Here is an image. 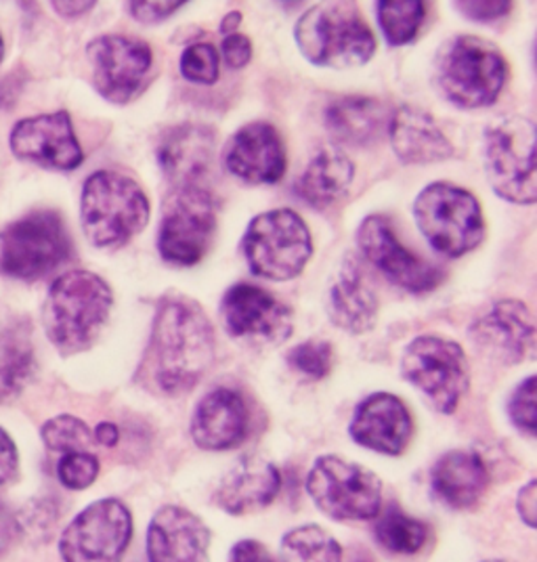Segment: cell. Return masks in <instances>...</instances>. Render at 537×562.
I'll list each match as a JSON object with an SVG mask.
<instances>
[{
    "label": "cell",
    "instance_id": "6da1fadb",
    "mask_svg": "<svg viewBox=\"0 0 537 562\" xmlns=\"http://www.w3.org/2000/svg\"><path fill=\"white\" fill-rule=\"evenodd\" d=\"M216 357L214 329L204 311L183 296L164 299L141 372L164 395L191 391Z\"/></svg>",
    "mask_w": 537,
    "mask_h": 562
},
{
    "label": "cell",
    "instance_id": "7a4b0ae2",
    "mask_svg": "<svg viewBox=\"0 0 537 562\" xmlns=\"http://www.w3.org/2000/svg\"><path fill=\"white\" fill-rule=\"evenodd\" d=\"M114 305L112 290L91 271H70L53 281L43 324L53 347L64 355L87 351Z\"/></svg>",
    "mask_w": 537,
    "mask_h": 562
},
{
    "label": "cell",
    "instance_id": "3957f363",
    "mask_svg": "<svg viewBox=\"0 0 537 562\" xmlns=\"http://www.w3.org/2000/svg\"><path fill=\"white\" fill-rule=\"evenodd\" d=\"M80 214L82 229L93 246L120 248L147 225L149 202L133 179L101 170L85 183Z\"/></svg>",
    "mask_w": 537,
    "mask_h": 562
},
{
    "label": "cell",
    "instance_id": "277c9868",
    "mask_svg": "<svg viewBox=\"0 0 537 562\" xmlns=\"http://www.w3.org/2000/svg\"><path fill=\"white\" fill-rule=\"evenodd\" d=\"M297 41L309 61L327 68L361 66L376 50L372 30L353 7L336 0L304 13L297 25Z\"/></svg>",
    "mask_w": 537,
    "mask_h": 562
},
{
    "label": "cell",
    "instance_id": "5b68a950",
    "mask_svg": "<svg viewBox=\"0 0 537 562\" xmlns=\"http://www.w3.org/2000/svg\"><path fill=\"white\" fill-rule=\"evenodd\" d=\"M70 257V234L57 212L25 214L0 232V273L7 278L43 280Z\"/></svg>",
    "mask_w": 537,
    "mask_h": 562
},
{
    "label": "cell",
    "instance_id": "8992f818",
    "mask_svg": "<svg viewBox=\"0 0 537 562\" xmlns=\"http://www.w3.org/2000/svg\"><path fill=\"white\" fill-rule=\"evenodd\" d=\"M416 223L428 244L445 257H465L483 235V212L472 193L447 183H435L416 200Z\"/></svg>",
    "mask_w": 537,
    "mask_h": 562
},
{
    "label": "cell",
    "instance_id": "52a82bcc",
    "mask_svg": "<svg viewBox=\"0 0 537 562\" xmlns=\"http://www.w3.org/2000/svg\"><path fill=\"white\" fill-rule=\"evenodd\" d=\"M536 126L521 116L497 120L485 135V172L497 195L514 204H534Z\"/></svg>",
    "mask_w": 537,
    "mask_h": 562
},
{
    "label": "cell",
    "instance_id": "ba28073f",
    "mask_svg": "<svg viewBox=\"0 0 537 562\" xmlns=\"http://www.w3.org/2000/svg\"><path fill=\"white\" fill-rule=\"evenodd\" d=\"M250 271L271 281L297 278L311 257V235L297 212L258 214L242 241Z\"/></svg>",
    "mask_w": 537,
    "mask_h": 562
},
{
    "label": "cell",
    "instance_id": "9c48e42d",
    "mask_svg": "<svg viewBox=\"0 0 537 562\" xmlns=\"http://www.w3.org/2000/svg\"><path fill=\"white\" fill-rule=\"evenodd\" d=\"M504 55L477 36L456 38L441 57L439 85L445 97L460 108H485L502 93L506 82Z\"/></svg>",
    "mask_w": 537,
    "mask_h": 562
},
{
    "label": "cell",
    "instance_id": "30bf717a",
    "mask_svg": "<svg viewBox=\"0 0 537 562\" xmlns=\"http://www.w3.org/2000/svg\"><path fill=\"white\" fill-rule=\"evenodd\" d=\"M315 506L334 520H370L382 508V483L374 472L324 456L306 476Z\"/></svg>",
    "mask_w": 537,
    "mask_h": 562
},
{
    "label": "cell",
    "instance_id": "8fae6325",
    "mask_svg": "<svg viewBox=\"0 0 537 562\" xmlns=\"http://www.w3.org/2000/svg\"><path fill=\"white\" fill-rule=\"evenodd\" d=\"M401 372L444 414H454L458 409L470 384L462 347L437 336L416 338L403 355Z\"/></svg>",
    "mask_w": 537,
    "mask_h": 562
},
{
    "label": "cell",
    "instance_id": "7c38bea8",
    "mask_svg": "<svg viewBox=\"0 0 537 562\" xmlns=\"http://www.w3.org/2000/svg\"><path fill=\"white\" fill-rule=\"evenodd\" d=\"M216 229L214 202L206 188H175L164 204L158 248L166 262L193 267L206 257Z\"/></svg>",
    "mask_w": 537,
    "mask_h": 562
},
{
    "label": "cell",
    "instance_id": "4fadbf2b",
    "mask_svg": "<svg viewBox=\"0 0 537 562\" xmlns=\"http://www.w3.org/2000/svg\"><path fill=\"white\" fill-rule=\"evenodd\" d=\"M133 538V516L114 497L99 499L76 516L59 539L66 562H120Z\"/></svg>",
    "mask_w": 537,
    "mask_h": 562
},
{
    "label": "cell",
    "instance_id": "5bb4252c",
    "mask_svg": "<svg viewBox=\"0 0 537 562\" xmlns=\"http://www.w3.org/2000/svg\"><path fill=\"white\" fill-rule=\"evenodd\" d=\"M357 239L363 257L389 280L410 292H428L444 280V273L437 267L416 257L399 241L391 221L384 216L366 218Z\"/></svg>",
    "mask_w": 537,
    "mask_h": 562
},
{
    "label": "cell",
    "instance_id": "9a60e30c",
    "mask_svg": "<svg viewBox=\"0 0 537 562\" xmlns=\"http://www.w3.org/2000/svg\"><path fill=\"white\" fill-rule=\"evenodd\" d=\"M87 55L97 91L114 103H126L139 93L152 70L149 47L128 36H101L89 45Z\"/></svg>",
    "mask_w": 537,
    "mask_h": 562
},
{
    "label": "cell",
    "instance_id": "2e32d148",
    "mask_svg": "<svg viewBox=\"0 0 537 562\" xmlns=\"http://www.w3.org/2000/svg\"><path fill=\"white\" fill-rule=\"evenodd\" d=\"M221 313L227 331L239 340L278 345L292 334V311L258 285L237 283L227 290Z\"/></svg>",
    "mask_w": 537,
    "mask_h": 562
},
{
    "label": "cell",
    "instance_id": "e0dca14e",
    "mask_svg": "<svg viewBox=\"0 0 537 562\" xmlns=\"http://www.w3.org/2000/svg\"><path fill=\"white\" fill-rule=\"evenodd\" d=\"M9 145L18 160L48 170H74L85 160L68 112L25 117L13 126Z\"/></svg>",
    "mask_w": 537,
    "mask_h": 562
},
{
    "label": "cell",
    "instance_id": "ac0fdd59",
    "mask_svg": "<svg viewBox=\"0 0 537 562\" xmlns=\"http://www.w3.org/2000/svg\"><path fill=\"white\" fill-rule=\"evenodd\" d=\"M225 166L244 183H278L286 172L280 133L265 122L244 126L225 149Z\"/></svg>",
    "mask_w": 537,
    "mask_h": 562
},
{
    "label": "cell",
    "instance_id": "d6986e66",
    "mask_svg": "<svg viewBox=\"0 0 537 562\" xmlns=\"http://www.w3.org/2000/svg\"><path fill=\"white\" fill-rule=\"evenodd\" d=\"M414 422L395 395L376 393L363 398L350 422V437L359 446L384 456H399L412 439Z\"/></svg>",
    "mask_w": 537,
    "mask_h": 562
},
{
    "label": "cell",
    "instance_id": "ffe728a7",
    "mask_svg": "<svg viewBox=\"0 0 537 562\" xmlns=\"http://www.w3.org/2000/svg\"><path fill=\"white\" fill-rule=\"evenodd\" d=\"M209 527L179 506L160 508L147 531L149 562H209Z\"/></svg>",
    "mask_w": 537,
    "mask_h": 562
},
{
    "label": "cell",
    "instance_id": "44dd1931",
    "mask_svg": "<svg viewBox=\"0 0 537 562\" xmlns=\"http://www.w3.org/2000/svg\"><path fill=\"white\" fill-rule=\"evenodd\" d=\"M472 338L497 361L518 363L536 347L534 315L518 301H502L472 326Z\"/></svg>",
    "mask_w": 537,
    "mask_h": 562
},
{
    "label": "cell",
    "instance_id": "7402d4cb",
    "mask_svg": "<svg viewBox=\"0 0 537 562\" xmlns=\"http://www.w3.org/2000/svg\"><path fill=\"white\" fill-rule=\"evenodd\" d=\"M248 426L250 416L244 397L232 389H216L198 403L191 437L206 451H227L246 439Z\"/></svg>",
    "mask_w": 537,
    "mask_h": 562
},
{
    "label": "cell",
    "instance_id": "603a6c76",
    "mask_svg": "<svg viewBox=\"0 0 537 562\" xmlns=\"http://www.w3.org/2000/svg\"><path fill=\"white\" fill-rule=\"evenodd\" d=\"M214 133L200 124L172 128L160 145V165L175 188H204L214 162Z\"/></svg>",
    "mask_w": 537,
    "mask_h": 562
},
{
    "label": "cell",
    "instance_id": "cb8c5ba5",
    "mask_svg": "<svg viewBox=\"0 0 537 562\" xmlns=\"http://www.w3.org/2000/svg\"><path fill=\"white\" fill-rule=\"evenodd\" d=\"M280 470L260 458H242L225 474L214 502L230 515H248L269 506L280 493Z\"/></svg>",
    "mask_w": 537,
    "mask_h": 562
},
{
    "label": "cell",
    "instance_id": "d4e9b609",
    "mask_svg": "<svg viewBox=\"0 0 537 562\" xmlns=\"http://www.w3.org/2000/svg\"><path fill=\"white\" fill-rule=\"evenodd\" d=\"M329 317L338 328L363 334L374 328L378 294L357 258H347L329 292Z\"/></svg>",
    "mask_w": 537,
    "mask_h": 562
},
{
    "label": "cell",
    "instance_id": "484cf974",
    "mask_svg": "<svg viewBox=\"0 0 537 562\" xmlns=\"http://www.w3.org/2000/svg\"><path fill=\"white\" fill-rule=\"evenodd\" d=\"M389 133L395 154L407 165H433L454 154L437 122L416 108H401L389 122Z\"/></svg>",
    "mask_w": 537,
    "mask_h": 562
},
{
    "label": "cell",
    "instance_id": "4316f807",
    "mask_svg": "<svg viewBox=\"0 0 537 562\" xmlns=\"http://www.w3.org/2000/svg\"><path fill=\"white\" fill-rule=\"evenodd\" d=\"M490 472L474 451H449L433 469V490L449 508L465 510L488 492Z\"/></svg>",
    "mask_w": 537,
    "mask_h": 562
},
{
    "label": "cell",
    "instance_id": "83f0119b",
    "mask_svg": "<svg viewBox=\"0 0 537 562\" xmlns=\"http://www.w3.org/2000/svg\"><path fill=\"white\" fill-rule=\"evenodd\" d=\"M329 133L347 145H370L389 126L387 108L372 97H343L329 105L326 114Z\"/></svg>",
    "mask_w": 537,
    "mask_h": 562
},
{
    "label": "cell",
    "instance_id": "f1b7e54d",
    "mask_svg": "<svg viewBox=\"0 0 537 562\" xmlns=\"http://www.w3.org/2000/svg\"><path fill=\"white\" fill-rule=\"evenodd\" d=\"M355 168L338 147H324L306 166L297 191L313 209H327L343 198L353 181Z\"/></svg>",
    "mask_w": 537,
    "mask_h": 562
},
{
    "label": "cell",
    "instance_id": "f546056e",
    "mask_svg": "<svg viewBox=\"0 0 537 562\" xmlns=\"http://www.w3.org/2000/svg\"><path fill=\"white\" fill-rule=\"evenodd\" d=\"M36 372L30 326L11 322L0 329V403H11L24 393Z\"/></svg>",
    "mask_w": 537,
    "mask_h": 562
},
{
    "label": "cell",
    "instance_id": "4dcf8cb0",
    "mask_svg": "<svg viewBox=\"0 0 537 562\" xmlns=\"http://www.w3.org/2000/svg\"><path fill=\"white\" fill-rule=\"evenodd\" d=\"M281 562H343V550L322 527L306 525L281 539Z\"/></svg>",
    "mask_w": 537,
    "mask_h": 562
},
{
    "label": "cell",
    "instance_id": "1f68e13d",
    "mask_svg": "<svg viewBox=\"0 0 537 562\" xmlns=\"http://www.w3.org/2000/svg\"><path fill=\"white\" fill-rule=\"evenodd\" d=\"M376 539L393 554H416L428 539V527L398 508L387 510L376 525Z\"/></svg>",
    "mask_w": 537,
    "mask_h": 562
},
{
    "label": "cell",
    "instance_id": "d6a6232c",
    "mask_svg": "<svg viewBox=\"0 0 537 562\" xmlns=\"http://www.w3.org/2000/svg\"><path fill=\"white\" fill-rule=\"evenodd\" d=\"M426 18V0H380L378 20L387 41L398 47L416 38Z\"/></svg>",
    "mask_w": 537,
    "mask_h": 562
},
{
    "label": "cell",
    "instance_id": "836d02e7",
    "mask_svg": "<svg viewBox=\"0 0 537 562\" xmlns=\"http://www.w3.org/2000/svg\"><path fill=\"white\" fill-rule=\"evenodd\" d=\"M43 443L51 451L70 453V451H87L93 446V432L91 428L76 418V416H55L43 424L41 428Z\"/></svg>",
    "mask_w": 537,
    "mask_h": 562
},
{
    "label": "cell",
    "instance_id": "e575fe53",
    "mask_svg": "<svg viewBox=\"0 0 537 562\" xmlns=\"http://www.w3.org/2000/svg\"><path fill=\"white\" fill-rule=\"evenodd\" d=\"M97 474H99V460L91 451L64 453V458L57 464L59 483L71 492H80V490L91 487Z\"/></svg>",
    "mask_w": 537,
    "mask_h": 562
},
{
    "label": "cell",
    "instance_id": "d590c367",
    "mask_svg": "<svg viewBox=\"0 0 537 562\" xmlns=\"http://www.w3.org/2000/svg\"><path fill=\"white\" fill-rule=\"evenodd\" d=\"M181 71L189 82L214 85L219 78V50L206 43L191 45L181 57Z\"/></svg>",
    "mask_w": 537,
    "mask_h": 562
},
{
    "label": "cell",
    "instance_id": "8d00e7d4",
    "mask_svg": "<svg viewBox=\"0 0 537 562\" xmlns=\"http://www.w3.org/2000/svg\"><path fill=\"white\" fill-rule=\"evenodd\" d=\"M332 359H334L332 347L327 342H322V340H309L301 347L292 349L288 355V363L297 372L309 375V378H315V380L329 374Z\"/></svg>",
    "mask_w": 537,
    "mask_h": 562
},
{
    "label": "cell",
    "instance_id": "74e56055",
    "mask_svg": "<svg viewBox=\"0 0 537 562\" xmlns=\"http://www.w3.org/2000/svg\"><path fill=\"white\" fill-rule=\"evenodd\" d=\"M536 382V375H529L525 382H521V386H516L511 403H508L511 420L527 437H536L537 430Z\"/></svg>",
    "mask_w": 537,
    "mask_h": 562
},
{
    "label": "cell",
    "instance_id": "f35d334b",
    "mask_svg": "<svg viewBox=\"0 0 537 562\" xmlns=\"http://www.w3.org/2000/svg\"><path fill=\"white\" fill-rule=\"evenodd\" d=\"M456 7L474 22H495L511 11L513 0H456Z\"/></svg>",
    "mask_w": 537,
    "mask_h": 562
},
{
    "label": "cell",
    "instance_id": "ab89813d",
    "mask_svg": "<svg viewBox=\"0 0 537 562\" xmlns=\"http://www.w3.org/2000/svg\"><path fill=\"white\" fill-rule=\"evenodd\" d=\"M186 2L188 0H131V13L143 24H158Z\"/></svg>",
    "mask_w": 537,
    "mask_h": 562
},
{
    "label": "cell",
    "instance_id": "60d3db41",
    "mask_svg": "<svg viewBox=\"0 0 537 562\" xmlns=\"http://www.w3.org/2000/svg\"><path fill=\"white\" fill-rule=\"evenodd\" d=\"M20 451L13 437L0 426V485H7L18 479Z\"/></svg>",
    "mask_w": 537,
    "mask_h": 562
},
{
    "label": "cell",
    "instance_id": "b9f144b4",
    "mask_svg": "<svg viewBox=\"0 0 537 562\" xmlns=\"http://www.w3.org/2000/svg\"><path fill=\"white\" fill-rule=\"evenodd\" d=\"M223 57L230 68H244L253 59V45L242 34H230L223 41Z\"/></svg>",
    "mask_w": 537,
    "mask_h": 562
},
{
    "label": "cell",
    "instance_id": "7bdbcfd3",
    "mask_svg": "<svg viewBox=\"0 0 537 562\" xmlns=\"http://www.w3.org/2000/svg\"><path fill=\"white\" fill-rule=\"evenodd\" d=\"M20 533H22L20 516L9 508L4 499H0V557L9 552V548L15 543Z\"/></svg>",
    "mask_w": 537,
    "mask_h": 562
},
{
    "label": "cell",
    "instance_id": "ee69618b",
    "mask_svg": "<svg viewBox=\"0 0 537 562\" xmlns=\"http://www.w3.org/2000/svg\"><path fill=\"white\" fill-rule=\"evenodd\" d=\"M232 562H276L273 557L267 552V548L258 541L246 539L239 541L232 550Z\"/></svg>",
    "mask_w": 537,
    "mask_h": 562
},
{
    "label": "cell",
    "instance_id": "f6af8a7d",
    "mask_svg": "<svg viewBox=\"0 0 537 562\" xmlns=\"http://www.w3.org/2000/svg\"><path fill=\"white\" fill-rule=\"evenodd\" d=\"M516 508H518V515L523 516V520L534 527L536 525L537 515V483L536 481H529L521 493H518V502H516Z\"/></svg>",
    "mask_w": 537,
    "mask_h": 562
},
{
    "label": "cell",
    "instance_id": "bcb514c9",
    "mask_svg": "<svg viewBox=\"0 0 537 562\" xmlns=\"http://www.w3.org/2000/svg\"><path fill=\"white\" fill-rule=\"evenodd\" d=\"M55 11L64 18H80L89 13L94 7L97 0H51Z\"/></svg>",
    "mask_w": 537,
    "mask_h": 562
},
{
    "label": "cell",
    "instance_id": "7dc6e473",
    "mask_svg": "<svg viewBox=\"0 0 537 562\" xmlns=\"http://www.w3.org/2000/svg\"><path fill=\"white\" fill-rule=\"evenodd\" d=\"M93 437L101 446L114 447L118 443V428L110 422H103L97 426Z\"/></svg>",
    "mask_w": 537,
    "mask_h": 562
},
{
    "label": "cell",
    "instance_id": "c3c4849f",
    "mask_svg": "<svg viewBox=\"0 0 537 562\" xmlns=\"http://www.w3.org/2000/svg\"><path fill=\"white\" fill-rule=\"evenodd\" d=\"M237 24H239V13H230V15H227V20L223 22V32H225V34L234 32Z\"/></svg>",
    "mask_w": 537,
    "mask_h": 562
},
{
    "label": "cell",
    "instance_id": "681fc988",
    "mask_svg": "<svg viewBox=\"0 0 537 562\" xmlns=\"http://www.w3.org/2000/svg\"><path fill=\"white\" fill-rule=\"evenodd\" d=\"M350 562H372L366 554H357L355 559H350Z\"/></svg>",
    "mask_w": 537,
    "mask_h": 562
},
{
    "label": "cell",
    "instance_id": "f907efd6",
    "mask_svg": "<svg viewBox=\"0 0 537 562\" xmlns=\"http://www.w3.org/2000/svg\"><path fill=\"white\" fill-rule=\"evenodd\" d=\"M2 55H4V45H2V36H0V61H2Z\"/></svg>",
    "mask_w": 537,
    "mask_h": 562
},
{
    "label": "cell",
    "instance_id": "816d5d0a",
    "mask_svg": "<svg viewBox=\"0 0 537 562\" xmlns=\"http://www.w3.org/2000/svg\"><path fill=\"white\" fill-rule=\"evenodd\" d=\"M485 562H508V561H485Z\"/></svg>",
    "mask_w": 537,
    "mask_h": 562
}]
</instances>
